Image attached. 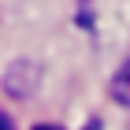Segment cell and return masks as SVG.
Here are the masks:
<instances>
[{
  "mask_svg": "<svg viewBox=\"0 0 130 130\" xmlns=\"http://www.w3.org/2000/svg\"><path fill=\"white\" fill-rule=\"evenodd\" d=\"M37 78H41V71L34 67L30 60H22V63H11V71L4 74V89H8V97L22 100V97H30V93L37 89Z\"/></svg>",
  "mask_w": 130,
  "mask_h": 130,
  "instance_id": "cell-1",
  "label": "cell"
},
{
  "mask_svg": "<svg viewBox=\"0 0 130 130\" xmlns=\"http://www.w3.org/2000/svg\"><path fill=\"white\" fill-rule=\"evenodd\" d=\"M108 93H111V100H115L119 108H130V56H126V63H123V67L111 74Z\"/></svg>",
  "mask_w": 130,
  "mask_h": 130,
  "instance_id": "cell-2",
  "label": "cell"
},
{
  "mask_svg": "<svg viewBox=\"0 0 130 130\" xmlns=\"http://www.w3.org/2000/svg\"><path fill=\"white\" fill-rule=\"evenodd\" d=\"M0 130H15V126H11V119L4 115V111H0Z\"/></svg>",
  "mask_w": 130,
  "mask_h": 130,
  "instance_id": "cell-3",
  "label": "cell"
},
{
  "mask_svg": "<svg viewBox=\"0 0 130 130\" xmlns=\"http://www.w3.org/2000/svg\"><path fill=\"white\" fill-rule=\"evenodd\" d=\"M86 130H100V123H97V119H89V123H86Z\"/></svg>",
  "mask_w": 130,
  "mask_h": 130,
  "instance_id": "cell-4",
  "label": "cell"
},
{
  "mask_svg": "<svg viewBox=\"0 0 130 130\" xmlns=\"http://www.w3.org/2000/svg\"><path fill=\"white\" fill-rule=\"evenodd\" d=\"M34 130H60V126H48V123H41V126H34Z\"/></svg>",
  "mask_w": 130,
  "mask_h": 130,
  "instance_id": "cell-5",
  "label": "cell"
}]
</instances>
